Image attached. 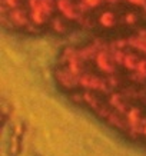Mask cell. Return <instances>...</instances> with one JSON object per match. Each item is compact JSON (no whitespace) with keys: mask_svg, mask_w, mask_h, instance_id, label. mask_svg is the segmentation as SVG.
<instances>
[{"mask_svg":"<svg viewBox=\"0 0 146 156\" xmlns=\"http://www.w3.org/2000/svg\"><path fill=\"white\" fill-rule=\"evenodd\" d=\"M52 76L67 100L146 149V26L67 44Z\"/></svg>","mask_w":146,"mask_h":156,"instance_id":"obj_1","label":"cell"}]
</instances>
